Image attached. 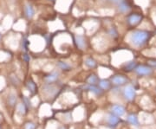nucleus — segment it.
Here are the masks:
<instances>
[{
    "instance_id": "nucleus-10",
    "label": "nucleus",
    "mask_w": 156,
    "mask_h": 129,
    "mask_svg": "<svg viewBox=\"0 0 156 129\" xmlns=\"http://www.w3.org/2000/svg\"><path fill=\"white\" fill-rule=\"evenodd\" d=\"M59 77V73L57 72V71H55V72H52L50 75H48L46 77L44 78V81L47 82V83H53V82H55L56 80L58 79Z\"/></svg>"
},
{
    "instance_id": "nucleus-16",
    "label": "nucleus",
    "mask_w": 156,
    "mask_h": 129,
    "mask_svg": "<svg viewBox=\"0 0 156 129\" xmlns=\"http://www.w3.org/2000/svg\"><path fill=\"white\" fill-rule=\"evenodd\" d=\"M26 88H27V89L32 94L34 95L35 93H36V91H37V86L35 84V82H34L33 81H31V80H30L27 82V83H26Z\"/></svg>"
},
{
    "instance_id": "nucleus-23",
    "label": "nucleus",
    "mask_w": 156,
    "mask_h": 129,
    "mask_svg": "<svg viewBox=\"0 0 156 129\" xmlns=\"http://www.w3.org/2000/svg\"><path fill=\"white\" fill-rule=\"evenodd\" d=\"M23 103L27 107V108H30V107H31L30 101V99H29L28 97H26V96H23Z\"/></svg>"
},
{
    "instance_id": "nucleus-7",
    "label": "nucleus",
    "mask_w": 156,
    "mask_h": 129,
    "mask_svg": "<svg viewBox=\"0 0 156 129\" xmlns=\"http://www.w3.org/2000/svg\"><path fill=\"white\" fill-rule=\"evenodd\" d=\"M107 123L108 124L110 127H115L117 126V124L120 122V118L115 115V114H114V113H108V115H107Z\"/></svg>"
},
{
    "instance_id": "nucleus-3",
    "label": "nucleus",
    "mask_w": 156,
    "mask_h": 129,
    "mask_svg": "<svg viewBox=\"0 0 156 129\" xmlns=\"http://www.w3.org/2000/svg\"><path fill=\"white\" fill-rule=\"evenodd\" d=\"M134 72L140 76H148L153 74V68L147 65H137L134 69Z\"/></svg>"
},
{
    "instance_id": "nucleus-26",
    "label": "nucleus",
    "mask_w": 156,
    "mask_h": 129,
    "mask_svg": "<svg viewBox=\"0 0 156 129\" xmlns=\"http://www.w3.org/2000/svg\"><path fill=\"white\" fill-rule=\"evenodd\" d=\"M0 40H1V33H0Z\"/></svg>"
},
{
    "instance_id": "nucleus-2",
    "label": "nucleus",
    "mask_w": 156,
    "mask_h": 129,
    "mask_svg": "<svg viewBox=\"0 0 156 129\" xmlns=\"http://www.w3.org/2000/svg\"><path fill=\"white\" fill-rule=\"evenodd\" d=\"M123 96L128 101H134L136 96V91L132 85H127L123 89Z\"/></svg>"
},
{
    "instance_id": "nucleus-27",
    "label": "nucleus",
    "mask_w": 156,
    "mask_h": 129,
    "mask_svg": "<svg viewBox=\"0 0 156 129\" xmlns=\"http://www.w3.org/2000/svg\"><path fill=\"white\" fill-rule=\"evenodd\" d=\"M0 129H1V127H0Z\"/></svg>"
},
{
    "instance_id": "nucleus-15",
    "label": "nucleus",
    "mask_w": 156,
    "mask_h": 129,
    "mask_svg": "<svg viewBox=\"0 0 156 129\" xmlns=\"http://www.w3.org/2000/svg\"><path fill=\"white\" fill-rule=\"evenodd\" d=\"M129 10H130V6L127 4L126 1L122 0V1L119 3V11H121V12L125 13V12H128Z\"/></svg>"
},
{
    "instance_id": "nucleus-17",
    "label": "nucleus",
    "mask_w": 156,
    "mask_h": 129,
    "mask_svg": "<svg viewBox=\"0 0 156 129\" xmlns=\"http://www.w3.org/2000/svg\"><path fill=\"white\" fill-rule=\"evenodd\" d=\"M27 107L23 103H18L17 105V112L20 115H24L27 113Z\"/></svg>"
},
{
    "instance_id": "nucleus-22",
    "label": "nucleus",
    "mask_w": 156,
    "mask_h": 129,
    "mask_svg": "<svg viewBox=\"0 0 156 129\" xmlns=\"http://www.w3.org/2000/svg\"><path fill=\"white\" fill-rule=\"evenodd\" d=\"M36 124L33 123V122H26L24 124V127H23V129H36Z\"/></svg>"
},
{
    "instance_id": "nucleus-12",
    "label": "nucleus",
    "mask_w": 156,
    "mask_h": 129,
    "mask_svg": "<svg viewBox=\"0 0 156 129\" xmlns=\"http://www.w3.org/2000/svg\"><path fill=\"white\" fill-rule=\"evenodd\" d=\"M84 89H87L89 90V91H90L91 93L95 94V96H101V93H102V90H101V89L98 88V87H96L95 85L89 84L88 86L84 87Z\"/></svg>"
},
{
    "instance_id": "nucleus-1",
    "label": "nucleus",
    "mask_w": 156,
    "mask_h": 129,
    "mask_svg": "<svg viewBox=\"0 0 156 129\" xmlns=\"http://www.w3.org/2000/svg\"><path fill=\"white\" fill-rule=\"evenodd\" d=\"M150 37V33L147 30H138L131 34L130 41L135 47H142L147 44Z\"/></svg>"
},
{
    "instance_id": "nucleus-8",
    "label": "nucleus",
    "mask_w": 156,
    "mask_h": 129,
    "mask_svg": "<svg viewBox=\"0 0 156 129\" xmlns=\"http://www.w3.org/2000/svg\"><path fill=\"white\" fill-rule=\"evenodd\" d=\"M24 14H25V17H27L28 19H31L33 18L35 16V11H34L33 6L30 4H26L24 5Z\"/></svg>"
},
{
    "instance_id": "nucleus-9",
    "label": "nucleus",
    "mask_w": 156,
    "mask_h": 129,
    "mask_svg": "<svg viewBox=\"0 0 156 129\" xmlns=\"http://www.w3.org/2000/svg\"><path fill=\"white\" fill-rule=\"evenodd\" d=\"M75 41H76V44L80 50H84L86 48V41H85L83 36L76 35L75 37Z\"/></svg>"
},
{
    "instance_id": "nucleus-18",
    "label": "nucleus",
    "mask_w": 156,
    "mask_h": 129,
    "mask_svg": "<svg viewBox=\"0 0 156 129\" xmlns=\"http://www.w3.org/2000/svg\"><path fill=\"white\" fill-rule=\"evenodd\" d=\"M57 67L59 68L60 69H62V70H66V71L71 69V66L68 62H62V61L57 62Z\"/></svg>"
},
{
    "instance_id": "nucleus-11",
    "label": "nucleus",
    "mask_w": 156,
    "mask_h": 129,
    "mask_svg": "<svg viewBox=\"0 0 156 129\" xmlns=\"http://www.w3.org/2000/svg\"><path fill=\"white\" fill-rule=\"evenodd\" d=\"M127 120L129 124H131L132 126L134 127H138L139 126V120L136 114L134 113H130L128 114V117H127Z\"/></svg>"
},
{
    "instance_id": "nucleus-21",
    "label": "nucleus",
    "mask_w": 156,
    "mask_h": 129,
    "mask_svg": "<svg viewBox=\"0 0 156 129\" xmlns=\"http://www.w3.org/2000/svg\"><path fill=\"white\" fill-rule=\"evenodd\" d=\"M87 82H88V84H97V82H98V77H97L95 75H89V77L88 78V80H87Z\"/></svg>"
},
{
    "instance_id": "nucleus-5",
    "label": "nucleus",
    "mask_w": 156,
    "mask_h": 129,
    "mask_svg": "<svg viewBox=\"0 0 156 129\" xmlns=\"http://www.w3.org/2000/svg\"><path fill=\"white\" fill-rule=\"evenodd\" d=\"M141 21H142V16L140 14H137V13L131 14L128 17V23L130 26H136Z\"/></svg>"
},
{
    "instance_id": "nucleus-14",
    "label": "nucleus",
    "mask_w": 156,
    "mask_h": 129,
    "mask_svg": "<svg viewBox=\"0 0 156 129\" xmlns=\"http://www.w3.org/2000/svg\"><path fill=\"white\" fill-rule=\"evenodd\" d=\"M137 67V63L134 61H131V62H127L125 64V66L123 67V69L127 72H130V71H133L135 69V68Z\"/></svg>"
},
{
    "instance_id": "nucleus-24",
    "label": "nucleus",
    "mask_w": 156,
    "mask_h": 129,
    "mask_svg": "<svg viewBox=\"0 0 156 129\" xmlns=\"http://www.w3.org/2000/svg\"><path fill=\"white\" fill-rule=\"evenodd\" d=\"M147 63H148V66H150L153 69L154 68L156 69V59H150L147 61Z\"/></svg>"
},
{
    "instance_id": "nucleus-6",
    "label": "nucleus",
    "mask_w": 156,
    "mask_h": 129,
    "mask_svg": "<svg viewBox=\"0 0 156 129\" xmlns=\"http://www.w3.org/2000/svg\"><path fill=\"white\" fill-rule=\"evenodd\" d=\"M111 112L112 113L117 115L118 117H122L123 115H125L126 113V109L125 107L122 106V105H118V104H115V105H113L111 107Z\"/></svg>"
},
{
    "instance_id": "nucleus-20",
    "label": "nucleus",
    "mask_w": 156,
    "mask_h": 129,
    "mask_svg": "<svg viewBox=\"0 0 156 129\" xmlns=\"http://www.w3.org/2000/svg\"><path fill=\"white\" fill-rule=\"evenodd\" d=\"M84 63H85V65H86L87 67L90 68H95V66H96V62H95L93 58H91V57L86 58Z\"/></svg>"
},
{
    "instance_id": "nucleus-19",
    "label": "nucleus",
    "mask_w": 156,
    "mask_h": 129,
    "mask_svg": "<svg viewBox=\"0 0 156 129\" xmlns=\"http://www.w3.org/2000/svg\"><path fill=\"white\" fill-rule=\"evenodd\" d=\"M99 86H100V88L101 89L103 90H108L110 89V82H108V81H107V80H101L99 82Z\"/></svg>"
},
{
    "instance_id": "nucleus-4",
    "label": "nucleus",
    "mask_w": 156,
    "mask_h": 129,
    "mask_svg": "<svg viewBox=\"0 0 156 129\" xmlns=\"http://www.w3.org/2000/svg\"><path fill=\"white\" fill-rule=\"evenodd\" d=\"M111 82L114 85L120 87V86L127 84L128 82V79L125 77L124 75H114L112 77Z\"/></svg>"
},
{
    "instance_id": "nucleus-25",
    "label": "nucleus",
    "mask_w": 156,
    "mask_h": 129,
    "mask_svg": "<svg viewBox=\"0 0 156 129\" xmlns=\"http://www.w3.org/2000/svg\"><path fill=\"white\" fill-rule=\"evenodd\" d=\"M109 34H110V36L114 37H117V32L115 29H111V30H110V31H109Z\"/></svg>"
},
{
    "instance_id": "nucleus-13",
    "label": "nucleus",
    "mask_w": 156,
    "mask_h": 129,
    "mask_svg": "<svg viewBox=\"0 0 156 129\" xmlns=\"http://www.w3.org/2000/svg\"><path fill=\"white\" fill-rule=\"evenodd\" d=\"M17 98L16 94H14V93L9 94V96L7 97V103H8V105H9L10 107H15L16 104H17Z\"/></svg>"
}]
</instances>
